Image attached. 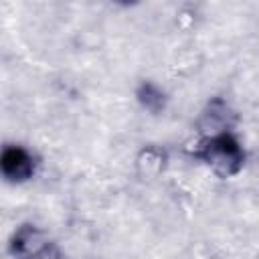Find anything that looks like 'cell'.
<instances>
[{
	"mask_svg": "<svg viewBox=\"0 0 259 259\" xmlns=\"http://www.w3.org/2000/svg\"><path fill=\"white\" fill-rule=\"evenodd\" d=\"M186 154L208 168L217 178L229 180L243 172L247 164V150L239 140L237 132L219 134L210 138H198Z\"/></svg>",
	"mask_w": 259,
	"mask_h": 259,
	"instance_id": "1",
	"label": "cell"
},
{
	"mask_svg": "<svg viewBox=\"0 0 259 259\" xmlns=\"http://www.w3.org/2000/svg\"><path fill=\"white\" fill-rule=\"evenodd\" d=\"M12 259H67L61 245L36 223H20L6 241Z\"/></svg>",
	"mask_w": 259,
	"mask_h": 259,
	"instance_id": "2",
	"label": "cell"
},
{
	"mask_svg": "<svg viewBox=\"0 0 259 259\" xmlns=\"http://www.w3.org/2000/svg\"><path fill=\"white\" fill-rule=\"evenodd\" d=\"M42 166L40 156L18 142H8L0 152V174L8 184H26L36 178Z\"/></svg>",
	"mask_w": 259,
	"mask_h": 259,
	"instance_id": "3",
	"label": "cell"
},
{
	"mask_svg": "<svg viewBox=\"0 0 259 259\" xmlns=\"http://www.w3.org/2000/svg\"><path fill=\"white\" fill-rule=\"evenodd\" d=\"M237 125H239V113L231 105V101L223 95L210 97L200 107V111L196 113V117L192 121V127L198 138L229 134V132H235Z\"/></svg>",
	"mask_w": 259,
	"mask_h": 259,
	"instance_id": "4",
	"label": "cell"
},
{
	"mask_svg": "<svg viewBox=\"0 0 259 259\" xmlns=\"http://www.w3.org/2000/svg\"><path fill=\"white\" fill-rule=\"evenodd\" d=\"M170 166V152L162 144H144L134 156V174L140 182H156Z\"/></svg>",
	"mask_w": 259,
	"mask_h": 259,
	"instance_id": "5",
	"label": "cell"
},
{
	"mask_svg": "<svg viewBox=\"0 0 259 259\" xmlns=\"http://www.w3.org/2000/svg\"><path fill=\"white\" fill-rule=\"evenodd\" d=\"M134 97H136V103L148 115H154V117L156 115H162L168 109V103H170L168 91L160 83H156L154 79H140L136 83Z\"/></svg>",
	"mask_w": 259,
	"mask_h": 259,
	"instance_id": "6",
	"label": "cell"
},
{
	"mask_svg": "<svg viewBox=\"0 0 259 259\" xmlns=\"http://www.w3.org/2000/svg\"><path fill=\"white\" fill-rule=\"evenodd\" d=\"M196 16H200L198 10H196V6L184 4V6H180L176 10V24L180 28H192L196 24Z\"/></svg>",
	"mask_w": 259,
	"mask_h": 259,
	"instance_id": "7",
	"label": "cell"
}]
</instances>
